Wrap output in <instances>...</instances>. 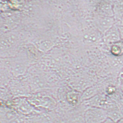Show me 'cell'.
I'll use <instances>...</instances> for the list:
<instances>
[{"instance_id":"6da1fadb","label":"cell","mask_w":123,"mask_h":123,"mask_svg":"<svg viewBox=\"0 0 123 123\" xmlns=\"http://www.w3.org/2000/svg\"><path fill=\"white\" fill-rule=\"evenodd\" d=\"M5 106L13 110L18 114L26 117L43 113L34 107L28 100L25 99H18L13 101L10 105Z\"/></svg>"},{"instance_id":"7a4b0ae2","label":"cell","mask_w":123,"mask_h":123,"mask_svg":"<svg viewBox=\"0 0 123 123\" xmlns=\"http://www.w3.org/2000/svg\"><path fill=\"white\" fill-rule=\"evenodd\" d=\"M108 118L105 110L98 107H87L84 113L85 123H103Z\"/></svg>"},{"instance_id":"3957f363","label":"cell","mask_w":123,"mask_h":123,"mask_svg":"<svg viewBox=\"0 0 123 123\" xmlns=\"http://www.w3.org/2000/svg\"><path fill=\"white\" fill-rule=\"evenodd\" d=\"M0 123H27V117L23 116L5 105L0 108Z\"/></svg>"},{"instance_id":"277c9868","label":"cell","mask_w":123,"mask_h":123,"mask_svg":"<svg viewBox=\"0 0 123 123\" xmlns=\"http://www.w3.org/2000/svg\"><path fill=\"white\" fill-rule=\"evenodd\" d=\"M104 37L105 42L113 44L121 41L118 25L116 23L105 33Z\"/></svg>"},{"instance_id":"5b68a950","label":"cell","mask_w":123,"mask_h":123,"mask_svg":"<svg viewBox=\"0 0 123 123\" xmlns=\"http://www.w3.org/2000/svg\"><path fill=\"white\" fill-rule=\"evenodd\" d=\"M116 23L114 18L100 16L97 21L98 29L100 32L105 34L108 30Z\"/></svg>"},{"instance_id":"8992f818","label":"cell","mask_w":123,"mask_h":123,"mask_svg":"<svg viewBox=\"0 0 123 123\" xmlns=\"http://www.w3.org/2000/svg\"><path fill=\"white\" fill-rule=\"evenodd\" d=\"M82 94L77 91H71L67 94L66 103L71 108L77 107L82 103Z\"/></svg>"},{"instance_id":"52a82bcc","label":"cell","mask_w":123,"mask_h":123,"mask_svg":"<svg viewBox=\"0 0 123 123\" xmlns=\"http://www.w3.org/2000/svg\"><path fill=\"white\" fill-rule=\"evenodd\" d=\"M99 12L100 16L114 18L112 1H103L100 5Z\"/></svg>"},{"instance_id":"ba28073f","label":"cell","mask_w":123,"mask_h":123,"mask_svg":"<svg viewBox=\"0 0 123 123\" xmlns=\"http://www.w3.org/2000/svg\"><path fill=\"white\" fill-rule=\"evenodd\" d=\"M114 18L117 24L123 17V0L112 1Z\"/></svg>"},{"instance_id":"9c48e42d","label":"cell","mask_w":123,"mask_h":123,"mask_svg":"<svg viewBox=\"0 0 123 123\" xmlns=\"http://www.w3.org/2000/svg\"><path fill=\"white\" fill-rule=\"evenodd\" d=\"M100 89L101 88L98 86H95L87 89L82 94L81 99L82 102L87 100L100 93Z\"/></svg>"},{"instance_id":"30bf717a","label":"cell","mask_w":123,"mask_h":123,"mask_svg":"<svg viewBox=\"0 0 123 123\" xmlns=\"http://www.w3.org/2000/svg\"><path fill=\"white\" fill-rule=\"evenodd\" d=\"M111 52L114 57H120L123 55V41H122L112 44Z\"/></svg>"},{"instance_id":"8fae6325","label":"cell","mask_w":123,"mask_h":123,"mask_svg":"<svg viewBox=\"0 0 123 123\" xmlns=\"http://www.w3.org/2000/svg\"><path fill=\"white\" fill-rule=\"evenodd\" d=\"M111 64L114 68L121 69V71L123 69V55L120 57H114Z\"/></svg>"},{"instance_id":"7c38bea8","label":"cell","mask_w":123,"mask_h":123,"mask_svg":"<svg viewBox=\"0 0 123 123\" xmlns=\"http://www.w3.org/2000/svg\"><path fill=\"white\" fill-rule=\"evenodd\" d=\"M27 123H42L40 121L37 115L33 116L27 117Z\"/></svg>"},{"instance_id":"4fadbf2b","label":"cell","mask_w":123,"mask_h":123,"mask_svg":"<svg viewBox=\"0 0 123 123\" xmlns=\"http://www.w3.org/2000/svg\"><path fill=\"white\" fill-rule=\"evenodd\" d=\"M117 80L119 84L121 86L123 85V69L120 71L118 76Z\"/></svg>"},{"instance_id":"5bb4252c","label":"cell","mask_w":123,"mask_h":123,"mask_svg":"<svg viewBox=\"0 0 123 123\" xmlns=\"http://www.w3.org/2000/svg\"><path fill=\"white\" fill-rule=\"evenodd\" d=\"M115 91V88L114 87H109L107 88V93L109 95H112V94L114 93Z\"/></svg>"},{"instance_id":"9a60e30c","label":"cell","mask_w":123,"mask_h":123,"mask_svg":"<svg viewBox=\"0 0 123 123\" xmlns=\"http://www.w3.org/2000/svg\"><path fill=\"white\" fill-rule=\"evenodd\" d=\"M117 25L118 26L119 29L121 34V40L122 41H123V25H121L120 24H117Z\"/></svg>"},{"instance_id":"2e32d148","label":"cell","mask_w":123,"mask_h":123,"mask_svg":"<svg viewBox=\"0 0 123 123\" xmlns=\"http://www.w3.org/2000/svg\"><path fill=\"white\" fill-rule=\"evenodd\" d=\"M103 123H114V122L112 121L111 119L108 118Z\"/></svg>"},{"instance_id":"e0dca14e","label":"cell","mask_w":123,"mask_h":123,"mask_svg":"<svg viewBox=\"0 0 123 123\" xmlns=\"http://www.w3.org/2000/svg\"><path fill=\"white\" fill-rule=\"evenodd\" d=\"M114 123H123V118L117 121L116 122H114Z\"/></svg>"},{"instance_id":"ac0fdd59","label":"cell","mask_w":123,"mask_h":123,"mask_svg":"<svg viewBox=\"0 0 123 123\" xmlns=\"http://www.w3.org/2000/svg\"><path fill=\"white\" fill-rule=\"evenodd\" d=\"M117 24H120V25H123V18H122V19L121 20V21L119 23H118Z\"/></svg>"}]
</instances>
